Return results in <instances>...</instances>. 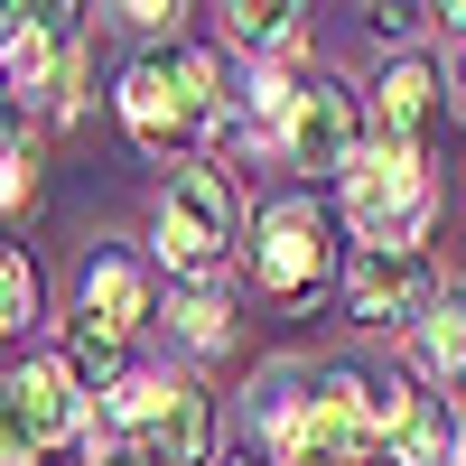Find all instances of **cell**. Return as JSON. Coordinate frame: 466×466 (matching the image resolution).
Listing matches in <instances>:
<instances>
[{
	"label": "cell",
	"mask_w": 466,
	"mask_h": 466,
	"mask_svg": "<svg viewBox=\"0 0 466 466\" xmlns=\"http://www.w3.org/2000/svg\"><path fill=\"white\" fill-rule=\"evenodd\" d=\"M75 373H122V336H103L94 318H75V355H66Z\"/></svg>",
	"instance_id": "cell-16"
},
{
	"label": "cell",
	"mask_w": 466,
	"mask_h": 466,
	"mask_svg": "<svg viewBox=\"0 0 466 466\" xmlns=\"http://www.w3.org/2000/svg\"><path fill=\"white\" fill-rule=\"evenodd\" d=\"M280 149L299 168H355V94L336 85V75H308L299 103H289V122H280Z\"/></svg>",
	"instance_id": "cell-6"
},
{
	"label": "cell",
	"mask_w": 466,
	"mask_h": 466,
	"mask_svg": "<svg viewBox=\"0 0 466 466\" xmlns=\"http://www.w3.org/2000/svg\"><path fill=\"white\" fill-rule=\"evenodd\" d=\"M103 466H140V457H131V448H112V457H103Z\"/></svg>",
	"instance_id": "cell-21"
},
{
	"label": "cell",
	"mask_w": 466,
	"mask_h": 466,
	"mask_svg": "<svg viewBox=\"0 0 466 466\" xmlns=\"http://www.w3.org/2000/svg\"><path fill=\"white\" fill-rule=\"evenodd\" d=\"M168 318H177V336H187V345H197V355H215V345L233 336V327H224V318H233V308H224L215 289H187V299L168 308Z\"/></svg>",
	"instance_id": "cell-14"
},
{
	"label": "cell",
	"mask_w": 466,
	"mask_h": 466,
	"mask_svg": "<svg viewBox=\"0 0 466 466\" xmlns=\"http://www.w3.org/2000/svg\"><path fill=\"white\" fill-rule=\"evenodd\" d=\"M75 430H85V392H75L66 355H37V364H19L10 382H0V439H19L28 457L75 439Z\"/></svg>",
	"instance_id": "cell-5"
},
{
	"label": "cell",
	"mask_w": 466,
	"mask_h": 466,
	"mask_svg": "<svg viewBox=\"0 0 466 466\" xmlns=\"http://www.w3.org/2000/svg\"><path fill=\"white\" fill-rule=\"evenodd\" d=\"M0 466H37V457H28V448H19V439H0Z\"/></svg>",
	"instance_id": "cell-20"
},
{
	"label": "cell",
	"mask_w": 466,
	"mask_h": 466,
	"mask_svg": "<svg viewBox=\"0 0 466 466\" xmlns=\"http://www.w3.org/2000/svg\"><path fill=\"white\" fill-rule=\"evenodd\" d=\"M430 112H439V75L420 66V56H392V66H382V85H373V122H382V140L420 149Z\"/></svg>",
	"instance_id": "cell-11"
},
{
	"label": "cell",
	"mask_w": 466,
	"mask_h": 466,
	"mask_svg": "<svg viewBox=\"0 0 466 466\" xmlns=\"http://www.w3.org/2000/svg\"><path fill=\"white\" fill-rule=\"evenodd\" d=\"M430 299H439V280H430V252H364V243H355V261H345V308H355L364 327L420 318Z\"/></svg>",
	"instance_id": "cell-7"
},
{
	"label": "cell",
	"mask_w": 466,
	"mask_h": 466,
	"mask_svg": "<svg viewBox=\"0 0 466 466\" xmlns=\"http://www.w3.org/2000/svg\"><path fill=\"white\" fill-rule=\"evenodd\" d=\"M112 19H122V28H140V37H159L177 10H159V0H131V10H112Z\"/></svg>",
	"instance_id": "cell-17"
},
{
	"label": "cell",
	"mask_w": 466,
	"mask_h": 466,
	"mask_svg": "<svg viewBox=\"0 0 466 466\" xmlns=\"http://www.w3.org/2000/svg\"><path fill=\"white\" fill-rule=\"evenodd\" d=\"M233 466H261V457H233Z\"/></svg>",
	"instance_id": "cell-22"
},
{
	"label": "cell",
	"mask_w": 466,
	"mask_h": 466,
	"mask_svg": "<svg viewBox=\"0 0 466 466\" xmlns=\"http://www.w3.org/2000/svg\"><path fill=\"white\" fill-rule=\"evenodd\" d=\"M457 75H466V66H457Z\"/></svg>",
	"instance_id": "cell-24"
},
{
	"label": "cell",
	"mask_w": 466,
	"mask_h": 466,
	"mask_svg": "<svg viewBox=\"0 0 466 466\" xmlns=\"http://www.w3.org/2000/svg\"><path fill=\"white\" fill-rule=\"evenodd\" d=\"M19 149H28V122H19V103L0 94V159H19Z\"/></svg>",
	"instance_id": "cell-18"
},
{
	"label": "cell",
	"mask_w": 466,
	"mask_h": 466,
	"mask_svg": "<svg viewBox=\"0 0 466 466\" xmlns=\"http://www.w3.org/2000/svg\"><path fill=\"white\" fill-rule=\"evenodd\" d=\"M420 355H430V373H466V289H439L420 308Z\"/></svg>",
	"instance_id": "cell-13"
},
{
	"label": "cell",
	"mask_w": 466,
	"mask_h": 466,
	"mask_svg": "<svg viewBox=\"0 0 466 466\" xmlns=\"http://www.w3.org/2000/svg\"><path fill=\"white\" fill-rule=\"evenodd\" d=\"M224 37H233V47H252V56H280V47H299V10H289V0H233V10H224Z\"/></svg>",
	"instance_id": "cell-12"
},
{
	"label": "cell",
	"mask_w": 466,
	"mask_h": 466,
	"mask_svg": "<svg viewBox=\"0 0 466 466\" xmlns=\"http://www.w3.org/2000/svg\"><path fill=\"white\" fill-rule=\"evenodd\" d=\"M430 206H439V177H430L420 149H401V140L355 149V168H345V224L364 233V252H420Z\"/></svg>",
	"instance_id": "cell-2"
},
{
	"label": "cell",
	"mask_w": 466,
	"mask_h": 466,
	"mask_svg": "<svg viewBox=\"0 0 466 466\" xmlns=\"http://www.w3.org/2000/svg\"><path fill=\"white\" fill-rule=\"evenodd\" d=\"M206 448H215V401L197 392V382H168V392L149 401V420L131 430L140 466H206Z\"/></svg>",
	"instance_id": "cell-8"
},
{
	"label": "cell",
	"mask_w": 466,
	"mask_h": 466,
	"mask_svg": "<svg viewBox=\"0 0 466 466\" xmlns=\"http://www.w3.org/2000/svg\"><path fill=\"white\" fill-rule=\"evenodd\" d=\"M28 318H37V270L19 252H0V336H19Z\"/></svg>",
	"instance_id": "cell-15"
},
{
	"label": "cell",
	"mask_w": 466,
	"mask_h": 466,
	"mask_svg": "<svg viewBox=\"0 0 466 466\" xmlns=\"http://www.w3.org/2000/svg\"><path fill=\"white\" fill-rule=\"evenodd\" d=\"M420 19H439V10H373V28H382V37H410Z\"/></svg>",
	"instance_id": "cell-19"
},
{
	"label": "cell",
	"mask_w": 466,
	"mask_h": 466,
	"mask_svg": "<svg viewBox=\"0 0 466 466\" xmlns=\"http://www.w3.org/2000/svg\"><path fill=\"white\" fill-rule=\"evenodd\" d=\"M0 19H10V10H0Z\"/></svg>",
	"instance_id": "cell-23"
},
{
	"label": "cell",
	"mask_w": 466,
	"mask_h": 466,
	"mask_svg": "<svg viewBox=\"0 0 466 466\" xmlns=\"http://www.w3.org/2000/svg\"><path fill=\"white\" fill-rule=\"evenodd\" d=\"M85 318H94L103 336L149 327V270H140L131 252H94V261H85Z\"/></svg>",
	"instance_id": "cell-10"
},
{
	"label": "cell",
	"mask_w": 466,
	"mask_h": 466,
	"mask_svg": "<svg viewBox=\"0 0 466 466\" xmlns=\"http://www.w3.org/2000/svg\"><path fill=\"white\" fill-rule=\"evenodd\" d=\"M224 252H233V187L215 168H177L159 197V261L187 280H215Z\"/></svg>",
	"instance_id": "cell-3"
},
{
	"label": "cell",
	"mask_w": 466,
	"mask_h": 466,
	"mask_svg": "<svg viewBox=\"0 0 466 466\" xmlns=\"http://www.w3.org/2000/svg\"><path fill=\"white\" fill-rule=\"evenodd\" d=\"M382 439H392L401 466H448V457H457V410H448V392H430L420 373H401L392 392H382Z\"/></svg>",
	"instance_id": "cell-9"
},
{
	"label": "cell",
	"mask_w": 466,
	"mask_h": 466,
	"mask_svg": "<svg viewBox=\"0 0 466 466\" xmlns=\"http://www.w3.org/2000/svg\"><path fill=\"white\" fill-rule=\"evenodd\" d=\"M252 280L270 308H299V299H318L327 280V215L308 206V197H280L261 215V243H252Z\"/></svg>",
	"instance_id": "cell-4"
},
{
	"label": "cell",
	"mask_w": 466,
	"mask_h": 466,
	"mask_svg": "<svg viewBox=\"0 0 466 466\" xmlns=\"http://www.w3.org/2000/svg\"><path fill=\"white\" fill-rule=\"evenodd\" d=\"M112 103H122V131L149 149V159H168V149H187L197 131L224 122V75L197 47H168V56H140Z\"/></svg>",
	"instance_id": "cell-1"
}]
</instances>
